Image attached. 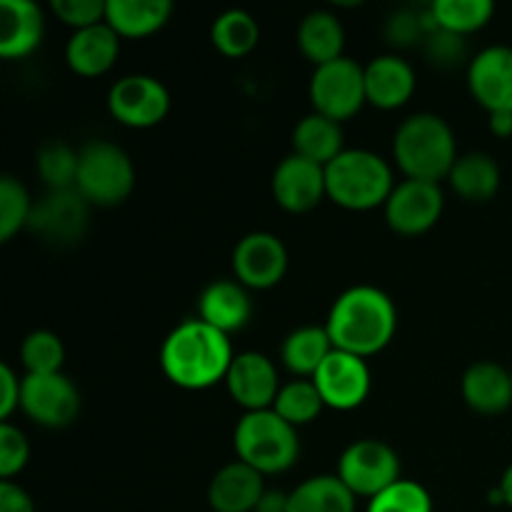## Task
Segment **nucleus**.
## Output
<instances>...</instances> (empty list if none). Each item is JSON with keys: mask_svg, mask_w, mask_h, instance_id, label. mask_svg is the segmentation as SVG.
<instances>
[{"mask_svg": "<svg viewBox=\"0 0 512 512\" xmlns=\"http://www.w3.org/2000/svg\"><path fill=\"white\" fill-rule=\"evenodd\" d=\"M335 350L370 358L390 345L398 330V310L375 285H355L338 295L325 323Z\"/></svg>", "mask_w": 512, "mask_h": 512, "instance_id": "obj_1", "label": "nucleus"}, {"mask_svg": "<svg viewBox=\"0 0 512 512\" xmlns=\"http://www.w3.org/2000/svg\"><path fill=\"white\" fill-rule=\"evenodd\" d=\"M230 338L200 318L180 323L160 348L165 378L183 390H208L228 378L233 365Z\"/></svg>", "mask_w": 512, "mask_h": 512, "instance_id": "obj_2", "label": "nucleus"}, {"mask_svg": "<svg viewBox=\"0 0 512 512\" xmlns=\"http://www.w3.org/2000/svg\"><path fill=\"white\" fill-rule=\"evenodd\" d=\"M393 155L408 180L438 183L440 178H448L458 160L453 128L440 115H410L395 133Z\"/></svg>", "mask_w": 512, "mask_h": 512, "instance_id": "obj_3", "label": "nucleus"}, {"mask_svg": "<svg viewBox=\"0 0 512 512\" xmlns=\"http://www.w3.org/2000/svg\"><path fill=\"white\" fill-rule=\"evenodd\" d=\"M328 198L345 210H373L395 190L393 170L370 150H343L325 165Z\"/></svg>", "mask_w": 512, "mask_h": 512, "instance_id": "obj_4", "label": "nucleus"}, {"mask_svg": "<svg viewBox=\"0 0 512 512\" xmlns=\"http://www.w3.org/2000/svg\"><path fill=\"white\" fill-rule=\"evenodd\" d=\"M238 460L263 475L285 473L300 455L298 428L280 418L273 408L245 413L233 435Z\"/></svg>", "mask_w": 512, "mask_h": 512, "instance_id": "obj_5", "label": "nucleus"}, {"mask_svg": "<svg viewBox=\"0 0 512 512\" xmlns=\"http://www.w3.org/2000/svg\"><path fill=\"white\" fill-rule=\"evenodd\" d=\"M135 185V168L128 153L110 140H93L80 150V168L75 190L88 205L113 208L120 205Z\"/></svg>", "mask_w": 512, "mask_h": 512, "instance_id": "obj_6", "label": "nucleus"}, {"mask_svg": "<svg viewBox=\"0 0 512 512\" xmlns=\"http://www.w3.org/2000/svg\"><path fill=\"white\" fill-rule=\"evenodd\" d=\"M310 103L315 113L343 123L360 113L368 95H365V68L353 58H338L315 68L310 78Z\"/></svg>", "mask_w": 512, "mask_h": 512, "instance_id": "obj_7", "label": "nucleus"}, {"mask_svg": "<svg viewBox=\"0 0 512 512\" xmlns=\"http://www.w3.org/2000/svg\"><path fill=\"white\" fill-rule=\"evenodd\" d=\"M338 478L355 498L373 500L400 478V458L388 443L363 438L350 443L338 460Z\"/></svg>", "mask_w": 512, "mask_h": 512, "instance_id": "obj_8", "label": "nucleus"}, {"mask_svg": "<svg viewBox=\"0 0 512 512\" xmlns=\"http://www.w3.org/2000/svg\"><path fill=\"white\" fill-rule=\"evenodd\" d=\"M20 410L33 423L58 430L73 423L80 413V393L63 373L25 375L20 388Z\"/></svg>", "mask_w": 512, "mask_h": 512, "instance_id": "obj_9", "label": "nucleus"}, {"mask_svg": "<svg viewBox=\"0 0 512 512\" xmlns=\"http://www.w3.org/2000/svg\"><path fill=\"white\" fill-rule=\"evenodd\" d=\"M108 110L120 125L153 128L170 110V93L153 75H125L110 88Z\"/></svg>", "mask_w": 512, "mask_h": 512, "instance_id": "obj_10", "label": "nucleus"}, {"mask_svg": "<svg viewBox=\"0 0 512 512\" xmlns=\"http://www.w3.org/2000/svg\"><path fill=\"white\" fill-rule=\"evenodd\" d=\"M310 380L318 388L325 408L340 410V413L360 408L368 400L370 385H373L365 358L343 353V350H333Z\"/></svg>", "mask_w": 512, "mask_h": 512, "instance_id": "obj_11", "label": "nucleus"}, {"mask_svg": "<svg viewBox=\"0 0 512 512\" xmlns=\"http://www.w3.org/2000/svg\"><path fill=\"white\" fill-rule=\"evenodd\" d=\"M445 195L438 183L408 180L395 185L385 203V220L398 235H423L433 228L443 213Z\"/></svg>", "mask_w": 512, "mask_h": 512, "instance_id": "obj_12", "label": "nucleus"}, {"mask_svg": "<svg viewBox=\"0 0 512 512\" xmlns=\"http://www.w3.org/2000/svg\"><path fill=\"white\" fill-rule=\"evenodd\" d=\"M233 273L245 288H275L288 273V248L273 233H248L233 250Z\"/></svg>", "mask_w": 512, "mask_h": 512, "instance_id": "obj_13", "label": "nucleus"}, {"mask_svg": "<svg viewBox=\"0 0 512 512\" xmlns=\"http://www.w3.org/2000/svg\"><path fill=\"white\" fill-rule=\"evenodd\" d=\"M225 385H228L230 398L240 408H245V413L270 410L275 405L280 388H283L273 360L263 353H253V350L235 355Z\"/></svg>", "mask_w": 512, "mask_h": 512, "instance_id": "obj_14", "label": "nucleus"}, {"mask_svg": "<svg viewBox=\"0 0 512 512\" xmlns=\"http://www.w3.org/2000/svg\"><path fill=\"white\" fill-rule=\"evenodd\" d=\"M88 225V200L78 190H48L40 203L33 205L28 228L58 245L83 238Z\"/></svg>", "mask_w": 512, "mask_h": 512, "instance_id": "obj_15", "label": "nucleus"}, {"mask_svg": "<svg viewBox=\"0 0 512 512\" xmlns=\"http://www.w3.org/2000/svg\"><path fill=\"white\" fill-rule=\"evenodd\" d=\"M328 195L325 168L303 158L288 155L273 173V198L288 213H308Z\"/></svg>", "mask_w": 512, "mask_h": 512, "instance_id": "obj_16", "label": "nucleus"}, {"mask_svg": "<svg viewBox=\"0 0 512 512\" xmlns=\"http://www.w3.org/2000/svg\"><path fill=\"white\" fill-rule=\"evenodd\" d=\"M468 88L488 113H512V48L490 45L480 50L470 60Z\"/></svg>", "mask_w": 512, "mask_h": 512, "instance_id": "obj_17", "label": "nucleus"}, {"mask_svg": "<svg viewBox=\"0 0 512 512\" xmlns=\"http://www.w3.org/2000/svg\"><path fill=\"white\" fill-rule=\"evenodd\" d=\"M43 33V10L33 0L0 3V55L5 60L28 58L43 43Z\"/></svg>", "mask_w": 512, "mask_h": 512, "instance_id": "obj_18", "label": "nucleus"}, {"mask_svg": "<svg viewBox=\"0 0 512 512\" xmlns=\"http://www.w3.org/2000/svg\"><path fill=\"white\" fill-rule=\"evenodd\" d=\"M415 93V70L400 55H378L365 65V95L373 108L395 110Z\"/></svg>", "mask_w": 512, "mask_h": 512, "instance_id": "obj_19", "label": "nucleus"}, {"mask_svg": "<svg viewBox=\"0 0 512 512\" xmlns=\"http://www.w3.org/2000/svg\"><path fill=\"white\" fill-rule=\"evenodd\" d=\"M265 475L245 465L243 460L230 463L210 480L208 500L215 512H255L265 495Z\"/></svg>", "mask_w": 512, "mask_h": 512, "instance_id": "obj_20", "label": "nucleus"}, {"mask_svg": "<svg viewBox=\"0 0 512 512\" xmlns=\"http://www.w3.org/2000/svg\"><path fill=\"white\" fill-rule=\"evenodd\" d=\"M200 320L213 325L220 333L230 335L243 330L253 315V303L245 285L238 280H215L198 298Z\"/></svg>", "mask_w": 512, "mask_h": 512, "instance_id": "obj_21", "label": "nucleus"}, {"mask_svg": "<svg viewBox=\"0 0 512 512\" xmlns=\"http://www.w3.org/2000/svg\"><path fill=\"white\" fill-rule=\"evenodd\" d=\"M120 53V35L108 23L93 28L75 30L65 48V60L70 70L83 78H98L115 65Z\"/></svg>", "mask_w": 512, "mask_h": 512, "instance_id": "obj_22", "label": "nucleus"}, {"mask_svg": "<svg viewBox=\"0 0 512 512\" xmlns=\"http://www.w3.org/2000/svg\"><path fill=\"white\" fill-rule=\"evenodd\" d=\"M463 398L475 413L498 415L512 405V370L480 360L463 375Z\"/></svg>", "mask_w": 512, "mask_h": 512, "instance_id": "obj_23", "label": "nucleus"}, {"mask_svg": "<svg viewBox=\"0 0 512 512\" xmlns=\"http://www.w3.org/2000/svg\"><path fill=\"white\" fill-rule=\"evenodd\" d=\"M170 13V0H108L105 23L120 38H148L168 23Z\"/></svg>", "mask_w": 512, "mask_h": 512, "instance_id": "obj_24", "label": "nucleus"}, {"mask_svg": "<svg viewBox=\"0 0 512 512\" xmlns=\"http://www.w3.org/2000/svg\"><path fill=\"white\" fill-rule=\"evenodd\" d=\"M450 188L468 203H488L500 190V165L488 153H465L448 175Z\"/></svg>", "mask_w": 512, "mask_h": 512, "instance_id": "obj_25", "label": "nucleus"}, {"mask_svg": "<svg viewBox=\"0 0 512 512\" xmlns=\"http://www.w3.org/2000/svg\"><path fill=\"white\" fill-rule=\"evenodd\" d=\"M343 45L345 30L338 15L328 13V10H315L300 20L298 48L310 63H315V68L343 58Z\"/></svg>", "mask_w": 512, "mask_h": 512, "instance_id": "obj_26", "label": "nucleus"}, {"mask_svg": "<svg viewBox=\"0 0 512 512\" xmlns=\"http://www.w3.org/2000/svg\"><path fill=\"white\" fill-rule=\"evenodd\" d=\"M293 148L295 155H303L325 168L345 150L343 125L320 113L305 115L293 130Z\"/></svg>", "mask_w": 512, "mask_h": 512, "instance_id": "obj_27", "label": "nucleus"}, {"mask_svg": "<svg viewBox=\"0 0 512 512\" xmlns=\"http://www.w3.org/2000/svg\"><path fill=\"white\" fill-rule=\"evenodd\" d=\"M333 350V340H330L325 325L323 328L320 325H305V328L293 330L283 340L280 360H283V365L290 373L310 380Z\"/></svg>", "mask_w": 512, "mask_h": 512, "instance_id": "obj_28", "label": "nucleus"}, {"mask_svg": "<svg viewBox=\"0 0 512 512\" xmlns=\"http://www.w3.org/2000/svg\"><path fill=\"white\" fill-rule=\"evenodd\" d=\"M288 495V512H355V495L338 475H315Z\"/></svg>", "mask_w": 512, "mask_h": 512, "instance_id": "obj_29", "label": "nucleus"}, {"mask_svg": "<svg viewBox=\"0 0 512 512\" xmlns=\"http://www.w3.org/2000/svg\"><path fill=\"white\" fill-rule=\"evenodd\" d=\"M210 40L228 58H243V55L253 53L258 45L260 25L245 10H225L210 28Z\"/></svg>", "mask_w": 512, "mask_h": 512, "instance_id": "obj_30", "label": "nucleus"}, {"mask_svg": "<svg viewBox=\"0 0 512 512\" xmlns=\"http://www.w3.org/2000/svg\"><path fill=\"white\" fill-rule=\"evenodd\" d=\"M428 10L433 15L435 28L465 38L490 23L495 5L490 0H435Z\"/></svg>", "mask_w": 512, "mask_h": 512, "instance_id": "obj_31", "label": "nucleus"}, {"mask_svg": "<svg viewBox=\"0 0 512 512\" xmlns=\"http://www.w3.org/2000/svg\"><path fill=\"white\" fill-rule=\"evenodd\" d=\"M325 408L323 398H320L318 388H315L313 380L298 378L293 383H285L280 388L278 398H275L273 410L283 420H288L293 428L300 425H310L320 415V410Z\"/></svg>", "mask_w": 512, "mask_h": 512, "instance_id": "obj_32", "label": "nucleus"}, {"mask_svg": "<svg viewBox=\"0 0 512 512\" xmlns=\"http://www.w3.org/2000/svg\"><path fill=\"white\" fill-rule=\"evenodd\" d=\"M25 375H55L60 373L65 360L63 340L50 330H35L20 345Z\"/></svg>", "mask_w": 512, "mask_h": 512, "instance_id": "obj_33", "label": "nucleus"}, {"mask_svg": "<svg viewBox=\"0 0 512 512\" xmlns=\"http://www.w3.org/2000/svg\"><path fill=\"white\" fill-rule=\"evenodd\" d=\"M80 153L65 143H48L38 153V173L48 190H75Z\"/></svg>", "mask_w": 512, "mask_h": 512, "instance_id": "obj_34", "label": "nucleus"}, {"mask_svg": "<svg viewBox=\"0 0 512 512\" xmlns=\"http://www.w3.org/2000/svg\"><path fill=\"white\" fill-rule=\"evenodd\" d=\"M33 200L20 180L13 175L0 178V240L8 243L15 233L28 228L30 213H33Z\"/></svg>", "mask_w": 512, "mask_h": 512, "instance_id": "obj_35", "label": "nucleus"}, {"mask_svg": "<svg viewBox=\"0 0 512 512\" xmlns=\"http://www.w3.org/2000/svg\"><path fill=\"white\" fill-rule=\"evenodd\" d=\"M368 512H433V500L420 483L398 480L370 500Z\"/></svg>", "mask_w": 512, "mask_h": 512, "instance_id": "obj_36", "label": "nucleus"}, {"mask_svg": "<svg viewBox=\"0 0 512 512\" xmlns=\"http://www.w3.org/2000/svg\"><path fill=\"white\" fill-rule=\"evenodd\" d=\"M433 30H435V23L430 10H425V13H415V10H398V13L388 20L385 33H388L390 43L410 48V45L425 43Z\"/></svg>", "mask_w": 512, "mask_h": 512, "instance_id": "obj_37", "label": "nucleus"}, {"mask_svg": "<svg viewBox=\"0 0 512 512\" xmlns=\"http://www.w3.org/2000/svg\"><path fill=\"white\" fill-rule=\"evenodd\" d=\"M30 445L23 430L15 425H0V478L10 480L28 465Z\"/></svg>", "mask_w": 512, "mask_h": 512, "instance_id": "obj_38", "label": "nucleus"}, {"mask_svg": "<svg viewBox=\"0 0 512 512\" xmlns=\"http://www.w3.org/2000/svg\"><path fill=\"white\" fill-rule=\"evenodd\" d=\"M50 8H53V13L65 25H70L75 30H83L105 23V8H108V3H103V0H53Z\"/></svg>", "mask_w": 512, "mask_h": 512, "instance_id": "obj_39", "label": "nucleus"}, {"mask_svg": "<svg viewBox=\"0 0 512 512\" xmlns=\"http://www.w3.org/2000/svg\"><path fill=\"white\" fill-rule=\"evenodd\" d=\"M425 53L438 65H455L465 55L463 35L448 33V30L435 28L425 40Z\"/></svg>", "mask_w": 512, "mask_h": 512, "instance_id": "obj_40", "label": "nucleus"}, {"mask_svg": "<svg viewBox=\"0 0 512 512\" xmlns=\"http://www.w3.org/2000/svg\"><path fill=\"white\" fill-rule=\"evenodd\" d=\"M20 388H23V380H18L13 368L5 363L0 365V418L3 423H8L10 415L20 408Z\"/></svg>", "mask_w": 512, "mask_h": 512, "instance_id": "obj_41", "label": "nucleus"}, {"mask_svg": "<svg viewBox=\"0 0 512 512\" xmlns=\"http://www.w3.org/2000/svg\"><path fill=\"white\" fill-rule=\"evenodd\" d=\"M0 512H35L33 500L13 480L0 483Z\"/></svg>", "mask_w": 512, "mask_h": 512, "instance_id": "obj_42", "label": "nucleus"}, {"mask_svg": "<svg viewBox=\"0 0 512 512\" xmlns=\"http://www.w3.org/2000/svg\"><path fill=\"white\" fill-rule=\"evenodd\" d=\"M288 498L290 495L278 493V490H265L255 512H288Z\"/></svg>", "mask_w": 512, "mask_h": 512, "instance_id": "obj_43", "label": "nucleus"}, {"mask_svg": "<svg viewBox=\"0 0 512 512\" xmlns=\"http://www.w3.org/2000/svg\"><path fill=\"white\" fill-rule=\"evenodd\" d=\"M490 130L498 138H510L512 135V113L503 110V113H490Z\"/></svg>", "mask_w": 512, "mask_h": 512, "instance_id": "obj_44", "label": "nucleus"}, {"mask_svg": "<svg viewBox=\"0 0 512 512\" xmlns=\"http://www.w3.org/2000/svg\"><path fill=\"white\" fill-rule=\"evenodd\" d=\"M500 493H503L505 505L512 508V465L503 473V480H500Z\"/></svg>", "mask_w": 512, "mask_h": 512, "instance_id": "obj_45", "label": "nucleus"}]
</instances>
